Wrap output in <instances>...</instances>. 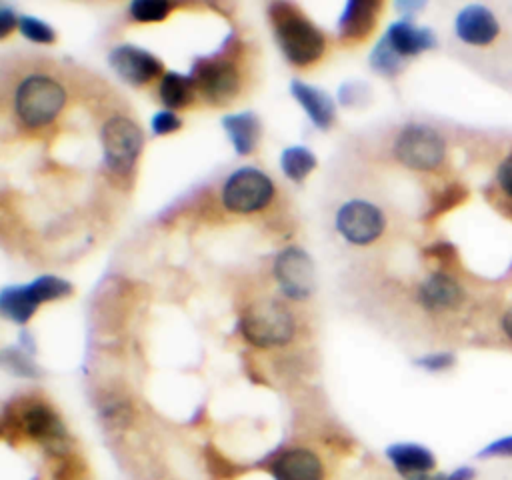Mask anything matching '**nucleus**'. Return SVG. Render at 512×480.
Listing matches in <instances>:
<instances>
[{
  "label": "nucleus",
  "mask_w": 512,
  "mask_h": 480,
  "mask_svg": "<svg viewBox=\"0 0 512 480\" xmlns=\"http://www.w3.org/2000/svg\"><path fill=\"white\" fill-rule=\"evenodd\" d=\"M268 16L276 42L288 62L296 66H308L320 60L326 48L324 34L306 18L300 8L288 2H272L268 6Z\"/></svg>",
  "instance_id": "obj_1"
},
{
  "label": "nucleus",
  "mask_w": 512,
  "mask_h": 480,
  "mask_svg": "<svg viewBox=\"0 0 512 480\" xmlns=\"http://www.w3.org/2000/svg\"><path fill=\"white\" fill-rule=\"evenodd\" d=\"M238 326L242 336L258 348L288 344L296 330L290 310L278 300L270 298L248 304L240 314Z\"/></svg>",
  "instance_id": "obj_2"
},
{
  "label": "nucleus",
  "mask_w": 512,
  "mask_h": 480,
  "mask_svg": "<svg viewBox=\"0 0 512 480\" xmlns=\"http://www.w3.org/2000/svg\"><path fill=\"white\" fill-rule=\"evenodd\" d=\"M66 92L50 76L32 74L24 78L14 92V112L26 128L50 124L64 108Z\"/></svg>",
  "instance_id": "obj_3"
},
{
  "label": "nucleus",
  "mask_w": 512,
  "mask_h": 480,
  "mask_svg": "<svg viewBox=\"0 0 512 480\" xmlns=\"http://www.w3.org/2000/svg\"><path fill=\"white\" fill-rule=\"evenodd\" d=\"M70 294H72V284L68 280H62L52 274H44L28 284L2 288L0 310L8 320L16 324H24L36 312L40 302L58 300Z\"/></svg>",
  "instance_id": "obj_4"
},
{
  "label": "nucleus",
  "mask_w": 512,
  "mask_h": 480,
  "mask_svg": "<svg viewBox=\"0 0 512 480\" xmlns=\"http://www.w3.org/2000/svg\"><path fill=\"white\" fill-rule=\"evenodd\" d=\"M394 158L412 170H436L446 158V142L442 134L420 122L406 124L394 140Z\"/></svg>",
  "instance_id": "obj_5"
},
{
  "label": "nucleus",
  "mask_w": 512,
  "mask_h": 480,
  "mask_svg": "<svg viewBox=\"0 0 512 480\" xmlns=\"http://www.w3.org/2000/svg\"><path fill=\"white\" fill-rule=\"evenodd\" d=\"M100 140L106 168L116 176H128L144 146L140 126L126 116H112L102 126Z\"/></svg>",
  "instance_id": "obj_6"
},
{
  "label": "nucleus",
  "mask_w": 512,
  "mask_h": 480,
  "mask_svg": "<svg viewBox=\"0 0 512 480\" xmlns=\"http://www.w3.org/2000/svg\"><path fill=\"white\" fill-rule=\"evenodd\" d=\"M274 198V182L258 168H240L222 186V204L230 212L250 214Z\"/></svg>",
  "instance_id": "obj_7"
},
{
  "label": "nucleus",
  "mask_w": 512,
  "mask_h": 480,
  "mask_svg": "<svg viewBox=\"0 0 512 480\" xmlns=\"http://www.w3.org/2000/svg\"><path fill=\"white\" fill-rule=\"evenodd\" d=\"M274 278L284 296L306 300L316 288L314 262L302 248L288 246L274 260Z\"/></svg>",
  "instance_id": "obj_8"
},
{
  "label": "nucleus",
  "mask_w": 512,
  "mask_h": 480,
  "mask_svg": "<svg viewBox=\"0 0 512 480\" xmlns=\"http://www.w3.org/2000/svg\"><path fill=\"white\" fill-rule=\"evenodd\" d=\"M336 230L352 244L366 246L374 242L386 226L384 214L378 206L366 200H348L336 212Z\"/></svg>",
  "instance_id": "obj_9"
},
{
  "label": "nucleus",
  "mask_w": 512,
  "mask_h": 480,
  "mask_svg": "<svg viewBox=\"0 0 512 480\" xmlns=\"http://www.w3.org/2000/svg\"><path fill=\"white\" fill-rule=\"evenodd\" d=\"M194 84L212 104H226L240 88V76L232 62L220 58H200L192 66Z\"/></svg>",
  "instance_id": "obj_10"
},
{
  "label": "nucleus",
  "mask_w": 512,
  "mask_h": 480,
  "mask_svg": "<svg viewBox=\"0 0 512 480\" xmlns=\"http://www.w3.org/2000/svg\"><path fill=\"white\" fill-rule=\"evenodd\" d=\"M108 64L124 82L132 86L148 84L162 72V62L154 54L132 44L112 48L108 54Z\"/></svg>",
  "instance_id": "obj_11"
},
{
  "label": "nucleus",
  "mask_w": 512,
  "mask_h": 480,
  "mask_svg": "<svg viewBox=\"0 0 512 480\" xmlns=\"http://www.w3.org/2000/svg\"><path fill=\"white\" fill-rule=\"evenodd\" d=\"M16 428H20L28 438L42 442L50 450H60L66 440V428L58 414L42 402L28 404L16 416Z\"/></svg>",
  "instance_id": "obj_12"
},
{
  "label": "nucleus",
  "mask_w": 512,
  "mask_h": 480,
  "mask_svg": "<svg viewBox=\"0 0 512 480\" xmlns=\"http://www.w3.org/2000/svg\"><path fill=\"white\" fill-rule=\"evenodd\" d=\"M454 34L468 46H488L500 34L498 16L484 4H466L454 18Z\"/></svg>",
  "instance_id": "obj_13"
},
{
  "label": "nucleus",
  "mask_w": 512,
  "mask_h": 480,
  "mask_svg": "<svg viewBox=\"0 0 512 480\" xmlns=\"http://www.w3.org/2000/svg\"><path fill=\"white\" fill-rule=\"evenodd\" d=\"M418 302L428 312L454 310L464 302V288L448 272L436 270L418 286Z\"/></svg>",
  "instance_id": "obj_14"
},
{
  "label": "nucleus",
  "mask_w": 512,
  "mask_h": 480,
  "mask_svg": "<svg viewBox=\"0 0 512 480\" xmlns=\"http://www.w3.org/2000/svg\"><path fill=\"white\" fill-rule=\"evenodd\" d=\"M274 480H324L322 460L308 448H288L270 462Z\"/></svg>",
  "instance_id": "obj_15"
},
{
  "label": "nucleus",
  "mask_w": 512,
  "mask_h": 480,
  "mask_svg": "<svg viewBox=\"0 0 512 480\" xmlns=\"http://www.w3.org/2000/svg\"><path fill=\"white\" fill-rule=\"evenodd\" d=\"M384 38L392 46V50L398 56H402L404 60H408L412 56H418V54L438 46L434 30L426 28V26H416V24L410 22V18L392 22L388 26Z\"/></svg>",
  "instance_id": "obj_16"
},
{
  "label": "nucleus",
  "mask_w": 512,
  "mask_h": 480,
  "mask_svg": "<svg viewBox=\"0 0 512 480\" xmlns=\"http://www.w3.org/2000/svg\"><path fill=\"white\" fill-rule=\"evenodd\" d=\"M382 10V2L376 0H350L344 6V12L338 20V34L342 40H350V42H358L364 40L374 24L376 18Z\"/></svg>",
  "instance_id": "obj_17"
},
{
  "label": "nucleus",
  "mask_w": 512,
  "mask_h": 480,
  "mask_svg": "<svg viewBox=\"0 0 512 480\" xmlns=\"http://www.w3.org/2000/svg\"><path fill=\"white\" fill-rule=\"evenodd\" d=\"M386 456L392 466L408 480L420 474H430L436 468V456L430 448L416 442H398L386 448Z\"/></svg>",
  "instance_id": "obj_18"
},
{
  "label": "nucleus",
  "mask_w": 512,
  "mask_h": 480,
  "mask_svg": "<svg viewBox=\"0 0 512 480\" xmlns=\"http://www.w3.org/2000/svg\"><path fill=\"white\" fill-rule=\"evenodd\" d=\"M290 92L296 98V102L304 108L308 118L316 128H330L334 120V100L320 88H314L310 84H304L300 80H292Z\"/></svg>",
  "instance_id": "obj_19"
},
{
  "label": "nucleus",
  "mask_w": 512,
  "mask_h": 480,
  "mask_svg": "<svg viewBox=\"0 0 512 480\" xmlns=\"http://www.w3.org/2000/svg\"><path fill=\"white\" fill-rule=\"evenodd\" d=\"M222 126L232 140L236 154L248 156L254 150L258 138V120L252 112L228 114L222 118Z\"/></svg>",
  "instance_id": "obj_20"
},
{
  "label": "nucleus",
  "mask_w": 512,
  "mask_h": 480,
  "mask_svg": "<svg viewBox=\"0 0 512 480\" xmlns=\"http://www.w3.org/2000/svg\"><path fill=\"white\" fill-rule=\"evenodd\" d=\"M194 78L178 72H166L158 84V96L168 108H184L194 96Z\"/></svg>",
  "instance_id": "obj_21"
},
{
  "label": "nucleus",
  "mask_w": 512,
  "mask_h": 480,
  "mask_svg": "<svg viewBox=\"0 0 512 480\" xmlns=\"http://www.w3.org/2000/svg\"><path fill=\"white\" fill-rule=\"evenodd\" d=\"M280 166L292 182H302L316 168V156L304 146H288L280 156Z\"/></svg>",
  "instance_id": "obj_22"
},
{
  "label": "nucleus",
  "mask_w": 512,
  "mask_h": 480,
  "mask_svg": "<svg viewBox=\"0 0 512 480\" xmlns=\"http://www.w3.org/2000/svg\"><path fill=\"white\" fill-rule=\"evenodd\" d=\"M370 66L374 72L382 74V76H396L402 68H404V58L398 56L392 46L386 42V38L382 36L378 40V44L372 48L370 52Z\"/></svg>",
  "instance_id": "obj_23"
},
{
  "label": "nucleus",
  "mask_w": 512,
  "mask_h": 480,
  "mask_svg": "<svg viewBox=\"0 0 512 480\" xmlns=\"http://www.w3.org/2000/svg\"><path fill=\"white\" fill-rule=\"evenodd\" d=\"M466 198H468V190H466L462 184H458V182L448 184L446 188H442V190L434 196V200H432V204H430V208H428V212H426V220L436 218V216H440V214L452 210L454 206H460Z\"/></svg>",
  "instance_id": "obj_24"
},
{
  "label": "nucleus",
  "mask_w": 512,
  "mask_h": 480,
  "mask_svg": "<svg viewBox=\"0 0 512 480\" xmlns=\"http://www.w3.org/2000/svg\"><path fill=\"white\" fill-rule=\"evenodd\" d=\"M172 10L170 2L164 0H134L128 6V12L138 22H160Z\"/></svg>",
  "instance_id": "obj_25"
},
{
  "label": "nucleus",
  "mask_w": 512,
  "mask_h": 480,
  "mask_svg": "<svg viewBox=\"0 0 512 480\" xmlns=\"http://www.w3.org/2000/svg\"><path fill=\"white\" fill-rule=\"evenodd\" d=\"M20 32L24 34V38L32 40V42H40V44H52L56 40V32L50 24L42 22L40 18L34 16H22L18 22Z\"/></svg>",
  "instance_id": "obj_26"
},
{
  "label": "nucleus",
  "mask_w": 512,
  "mask_h": 480,
  "mask_svg": "<svg viewBox=\"0 0 512 480\" xmlns=\"http://www.w3.org/2000/svg\"><path fill=\"white\" fill-rule=\"evenodd\" d=\"M2 360H4V364H6L12 372H16V374H20V376L34 378V376L40 374V372L36 370V366L32 364V360H30L26 354H22L20 350H16V348H6V350L2 352Z\"/></svg>",
  "instance_id": "obj_27"
},
{
  "label": "nucleus",
  "mask_w": 512,
  "mask_h": 480,
  "mask_svg": "<svg viewBox=\"0 0 512 480\" xmlns=\"http://www.w3.org/2000/svg\"><path fill=\"white\" fill-rule=\"evenodd\" d=\"M414 364L426 372H444L456 364V356L452 352H432L416 358Z\"/></svg>",
  "instance_id": "obj_28"
},
{
  "label": "nucleus",
  "mask_w": 512,
  "mask_h": 480,
  "mask_svg": "<svg viewBox=\"0 0 512 480\" xmlns=\"http://www.w3.org/2000/svg\"><path fill=\"white\" fill-rule=\"evenodd\" d=\"M150 126H152V132L156 136H166V134H172V132L180 130L182 120L174 112H170V110H160V112H156L152 116Z\"/></svg>",
  "instance_id": "obj_29"
},
{
  "label": "nucleus",
  "mask_w": 512,
  "mask_h": 480,
  "mask_svg": "<svg viewBox=\"0 0 512 480\" xmlns=\"http://www.w3.org/2000/svg\"><path fill=\"white\" fill-rule=\"evenodd\" d=\"M476 458H512V434L508 436H500L492 442H488L478 454Z\"/></svg>",
  "instance_id": "obj_30"
},
{
  "label": "nucleus",
  "mask_w": 512,
  "mask_h": 480,
  "mask_svg": "<svg viewBox=\"0 0 512 480\" xmlns=\"http://www.w3.org/2000/svg\"><path fill=\"white\" fill-rule=\"evenodd\" d=\"M476 470L472 466H458L452 472H430V474H420L410 480H474Z\"/></svg>",
  "instance_id": "obj_31"
},
{
  "label": "nucleus",
  "mask_w": 512,
  "mask_h": 480,
  "mask_svg": "<svg viewBox=\"0 0 512 480\" xmlns=\"http://www.w3.org/2000/svg\"><path fill=\"white\" fill-rule=\"evenodd\" d=\"M496 182L504 196L512 200V152L504 156L496 168Z\"/></svg>",
  "instance_id": "obj_32"
},
{
  "label": "nucleus",
  "mask_w": 512,
  "mask_h": 480,
  "mask_svg": "<svg viewBox=\"0 0 512 480\" xmlns=\"http://www.w3.org/2000/svg\"><path fill=\"white\" fill-rule=\"evenodd\" d=\"M20 22V18H16L14 10L10 6H2L0 8V36H8L10 30Z\"/></svg>",
  "instance_id": "obj_33"
},
{
  "label": "nucleus",
  "mask_w": 512,
  "mask_h": 480,
  "mask_svg": "<svg viewBox=\"0 0 512 480\" xmlns=\"http://www.w3.org/2000/svg\"><path fill=\"white\" fill-rule=\"evenodd\" d=\"M500 330H502L504 336L512 342V306L500 316Z\"/></svg>",
  "instance_id": "obj_34"
},
{
  "label": "nucleus",
  "mask_w": 512,
  "mask_h": 480,
  "mask_svg": "<svg viewBox=\"0 0 512 480\" xmlns=\"http://www.w3.org/2000/svg\"><path fill=\"white\" fill-rule=\"evenodd\" d=\"M422 8H424V2H400V4H398V10L406 12L408 16H410L412 12H418V10H422Z\"/></svg>",
  "instance_id": "obj_35"
}]
</instances>
